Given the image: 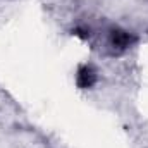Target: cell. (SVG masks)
Listing matches in <instances>:
<instances>
[{"label": "cell", "mask_w": 148, "mask_h": 148, "mask_svg": "<svg viewBox=\"0 0 148 148\" xmlns=\"http://www.w3.org/2000/svg\"><path fill=\"white\" fill-rule=\"evenodd\" d=\"M103 48L112 53V55H121L124 52H127L134 43H136V36L122 28L112 26L109 29L103 31Z\"/></svg>", "instance_id": "1"}, {"label": "cell", "mask_w": 148, "mask_h": 148, "mask_svg": "<svg viewBox=\"0 0 148 148\" xmlns=\"http://www.w3.org/2000/svg\"><path fill=\"white\" fill-rule=\"evenodd\" d=\"M98 79V73L97 69L91 66V64H83L77 67V73H76V84L81 88V90H88L91 86H95Z\"/></svg>", "instance_id": "2"}]
</instances>
